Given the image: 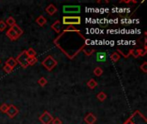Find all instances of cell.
I'll return each instance as SVG.
<instances>
[{"label":"cell","mask_w":147,"mask_h":124,"mask_svg":"<svg viewBox=\"0 0 147 124\" xmlns=\"http://www.w3.org/2000/svg\"><path fill=\"white\" fill-rule=\"evenodd\" d=\"M41 65L47 70V71H52L57 65H58V62L57 60L52 56V55H48L47 56L44 60L41 62Z\"/></svg>","instance_id":"obj_1"},{"label":"cell","mask_w":147,"mask_h":124,"mask_svg":"<svg viewBox=\"0 0 147 124\" xmlns=\"http://www.w3.org/2000/svg\"><path fill=\"white\" fill-rule=\"evenodd\" d=\"M28 55H27L26 50H23L22 53H20V54L17 55L16 60V62H17L18 64H20V66H21L22 67L27 68V67L28 66Z\"/></svg>","instance_id":"obj_2"},{"label":"cell","mask_w":147,"mask_h":124,"mask_svg":"<svg viewBox=\"0 0 147 124\" xmlns=\"http://www.w3.org/2000/svg\"><path fill=\"white\" fill-rule=\"evenodd\" d=\"M63 23L65 25H70V26H72L74 24H80L81 18L80 16H64Z\"/></svg>","instance_id":"obj_3"},{"label":"cell","mask_w":147,"mask_h":124,"mask_svg":"<svg viewBox=\"0 0 147 124\" xmlns=\"http://www.w3.org/2000/svg\"><path fill=\"white\" fill-rule=\"evenodd\" d=\"M39 120L42 124H51L53 120V117L48 111H44L43 114L39 117Z\"/></svg>","instance_id":"obj_4"},{"label":"cell","mask_w":147,"mask_h":124,"mask_svg":"<svg viewBox=\"0 0 147 124\" xmlns=\"http://www.w3.org/2000/svg\"><path fill=\"white\" fill-rule=\"evenodd\" d=\"M63 11L65 13H78L80 12L79 5H65L63 7Z\"/></svg>","instance_id":"obj_5"},{"label":"cell","mask_w":147,"mask_h":124,"mask_svg":"<svg viewBox=\"0 0 147 124\" xmlns=\"http://www.w3.org/2000/svg\"><path fill=\"white\" fill-rule=\"evenodd\" d=\"M18 113H19V110L15 105H13V104L9 105V108H8L6 114L9 118H14Z\"/></svg>","instance_id":"obj_6"},{"label":"cell","mask_w":147,"mask_h":124,"mask_svg":"<svg viewBox=\"0 0 147 124\" xmlns=\"http://www.w3.org/2000/svg\"><path fill=\"white\" fill-rule=\"evenodd\" d=\"M84 120L87 124H95V123L96 122V116L94 114L88 113Z\"/></svg>","instance_id":"obj_7"},{"label":"cell","mask_w":147,"mask_h":124,"mask_svg":"<svg viewBox=\"0 0 147 124\" xmlns=\"http://www.w3.org/2000/svg\"><path fill=\"white\" fill-rule=\"evenodd\" d=\"M6 35H7V37L9 38V40H11V41H16V40H17V39L19 38V36L13 31V29H12L11 28H9L7 30Z\"/></svg>","instance_id":"obj_8"},{"label":"cell","mask_w":147,"mask_h":124,"mask_svg":"<svg viewBox=\"0 0 147 124\" xmlns=\"http://www.w3.org/2000/svg\"><path fill=\"white\" fill-rule=\"evenodd\" d=\"M46 11H47V13L48 14V15H50V16H53V15H54L57 11H58V9H57V7L54 5V4H49L47 8H46Z\"/></svg>","instance_id":"obj_9"},{"label":"cell","mask_w":147,"mask_h":124,"mask_svg":"<svg viewBox=\"0 0 147 124\" xmlns=\"http://www.w3.org/2000/svg\"><path fill=\"white\" fill-rule=\"evenodd\" d=\"M107 60V54L105 52H98L96 54V60L98 62H104Z\"/></svg>","instance_id":"obj_10"},{"label":"cell","mask_w":147,"mask_h":124,"mask_svg":"<svg viewBox=\"0 0 147 124\" xmlns=\"http://www.w3.org/2000/svg\"><path fill=\"white\" fill-rule=\"evenodd\" d=\"M5 65H7V66H10L11 68H15V66L17 65V62H16V59L15 58H13V57H9L7 60H6V62H5Z\"/></svg>","instance_id":"obj_11"},{"label":"cell","mask_w":147,"mask_h":124,"mask_svg":"<svg viewBox=\"0 0 147 124\" xmlns=\"http://www.w3.org/2000/svg\"><path fill=\"white\" fill-rule=\"evenodd\" d=\"M51 28H52L56 33L59 34V33L60 32V21H59V20L55 21V22L52 24Z\"/></svg>","instance_id":"obj_12"},{"label":"cell","mask_w":147,"mask_h":124,"mask_svg":"<svg viewBox=\"0 0 147 124\" xmlns=\"http://www.w3.org/2000/svg\"><path fill=\"white\" fill-rule=\"evenodd\" d=\"M47 18L45 17V16H38L37 18H36V22H37V24H39L40 27H43L46 23H47Z\"/></svg>","instance_id":"obj_13"},{"label":"cell","mask_w":147,"mask_h":124,"mask_svg":"<svg viewBox=\"0 0 147 124\" xmlns=\"http://www.w3.org/2000/svg\"><path fill=\"white\" fill-rule=\"evenodd\" d=\"M11 28L13 29V31H14V32H15V33L19 36V37L23 34V30H22V28H21L17 24H15L14 26H12V27H11Z\"/></svg>","instance_id":"obj_14"},{"label":"cell","mask_w":147,"mask_h":124,"mask_svg":"<svg viewBox=\"0 0 147 124\" xmlns=\"http://www.w3.org/2000/svg\"><path fill=\"white\" fill-rule=\"evenodd\" d=\"M131 54H133V56L134 58H138L140 56H145V53L142 52L141 49H137V50H134V51H131Z\"/></svg>","instance_id":"obj_15"},{"label":"cell","mask_w":147,"mask_h":124,"mask_svg":"<svg viewBox=\"0 0 147 124\" xmlns=\"http://www.w3.org/2000/svg\"><path fill=\"white\" fill-rule=\"evenodd\" d=\"M97 82L95 80V79H90L88 82H87V85H88V87L90 88V89H95L96 86H97Z\"/></svg>","instance_id":"obj_16"},{"label":"cell","mask_w":147,"mask_h":124,"mask_svg":"<svg viewBox=\"0 0 147 124\" xmlns=\"http://www.w3.org/2000/svg\"><path fill=\"white\" fill-rule=\"evenodd\" d=\"M5 23H6V25H9L10 28H11L12 26H14L15 24H16V20H15V18H14V17H12V16L8 17V18L6 19Z\"/></svg>","instance_id":"obj_17"},{"label":"cell","mask_w":147,"mask_h":124,"mask_svg":"<svg viewBox=\"0 0 147 124\" xmlns=\"http://www.w3.org/2000/svg\"><path fill=\"white\" fill-rule=\"evenodd\" d=\"M83 51L85 54V55H87V56H90V55H92V54L95 53V49L94 48H90V47H85L83 49Z\"/></svg>","instance_id":"obj_18"},{"label":"cell","mask_w":147,"mask_h":124,"mask_svg":"<svg viewBox=\"0 0 147 124\" xmlns=\"http://www.w3.org/2000/svg\"><path fill=\"white\" fill-rule=\"evenodd\" d=\"M26 53H27V55H28V58H33V57H35L36 56V52L32 47H30L28 50H26Z\"/></svg>","instance_id":"obj_19"},{"label":"cell","mask_w":147,"mask_h":124,"mask_svg":"<svg viewBox=\"0 0 147 124\" xmlns=\"http://www.w3.org/2000/svg\"><path fill=\"white\" fill-rule=\"evenodd\" d=\"M120 59H121V55H120L118 53H116V52L113 53V54L110 55V60H111L113 62H117Z\"/></svg>","instance_id":"obj_20"},{"label":"cell","mask_w":147,"mask_h":124,"mask_svg":"<svg viewBox=\"0 0 147 124\" xmlns=\"http://www.w3.org/2000/svg\"><path fill=\"white\" fill-rule=\"evenodd\" d=\"M96 98H97V99H98L99 101L103 102V101H105L106 98H107V94L104 93L103 91H101V92H99V93L97 94Z\"/></svg>","instance_id":"obj_21"},{"label":"cell","mask_w":147,"mask_h":124,"mask_svg":"<svg viewBox=\"0 0 147 124\" xmlns=\"http://www.w3.org/2000/svg\"><path fill=\"white\" fill-rule=\"evenodd\" d=\"M94 74L96 75V76H97V77H100V76H102V73H103V70L101 68V67H99V66H97V67H96L95 69H94Z\"/></svg>","instance_id":"obj_22"},{"label":"cell","mask_w":147,"mask_h":124,"mask_svg":"<svg viewBox=\"0 0 147 124\" xmlns=\"http://www.w3.org/2000/svg\"><path fill=\"white\" fill-rule=\"evenodd\" d=\"M38 84H39L41 87H44V86H46V85H47V79H45L44 77H41V78H40V79H39V80H38Z\"/></svg>","instance_id":"obj_23"},{"label":"cell","mask_w":147,"mask_h":124,"mask_svg":"<svg viewBox=\"0 0 147 124\" xmlns=\"http://www.w3.org/2000/svg\"><path fill=\"white\" fill-rule=\"evenodd\" d=\"M37 61H38V59H37L36 57H33V58H28V66H34Z\"/></svg>","instance_id":"obj_24"},{"label":"cell","mask_w":147,"mask_h":124,"mask_svg":"<svg viewBox=\"0 0 147 124\" xmlns=\"http://www.w3.org/2000/svg\"><path fill=\"white\" fill-rule=\"evenodd\" d=\"M8 108H9V105L7 104H3L0 105V111L2 113H5L6 114V112L8 110Z\"/></svg>","instance_id":"obj_25"},{"label":"cell","mask_w":147,"mask_h":124,"mask_svg":"<svg viewBox=\"0 0 147 124\" xmlns=\"http://www.w3.org/2000/svg\"><path fill=\"white\" fill-rule=\"evenodd\" d=\"M3 71L6 73H10L12 71H13V68H11L10 66H7V65H4V66H3Z\"/></svg>","instance_id":"obj_26"},{"label":"cell","mask_w":147,"mask_h":124,"mask_svg":"<svg viewBox=\"0 0 147 124\" xmlns=\"http://www.w3.org/2000/svg\"><path fill=\"white\" fill-rule=\"evenodd\" d=\"M145 73H147V62L146 61H144V63L140 66V67Z\"/></svg>","instance_id":"obj_27"},{"label":"cell","mask_w":147,"mask_h":124,"mask_svg":"<svg viewBox=\"0 0 147 124\" xmlns=\"http://www.w3.org/2000/svg\"><path fill=\"white\" fill-rule=\"evenodd\" d=\"M6 28H7V25H6L5 22H3V21H0V31H1V32H3Z\"/></svg>","instance_id":"obj_28"},{"label":"cell","mask_w":147,"mask_h":124,"mask_svg":"<svg viewBox=\"0 0 147 124\" xmlns=\"http://www.w3.org/2000/svg\"><path fill=\"white\" fill-rule=\"evenodd\" d=\"M52 124H62V121L59 119V118H53V122H52Z\"/></svg>","instance_id":"obj_29"},{"label":"cell","mask_w":147,"mask_h":124,"mask_svg":"<svg viewBox=\"0 0 147 124\" xmlns=\"http://www.w3.org/2000/svg\"><path fill=\"white\" fill-rule=\"evenodd\" d=\"M0 63H1V60H0Z\"/></svg>","instance_id":"obj_30"}]
</instances>
